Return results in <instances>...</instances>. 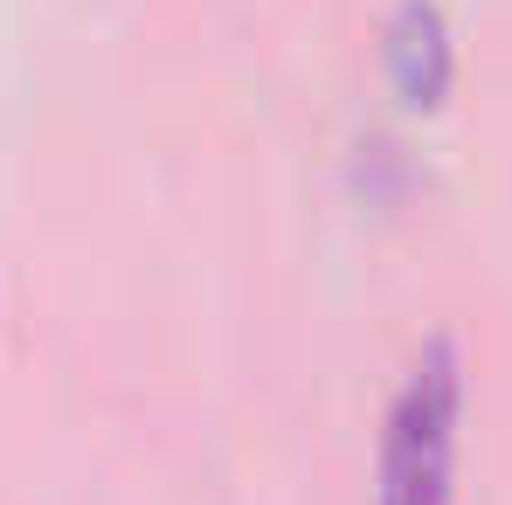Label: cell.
I'll use <instances>...</instances> for the list:
<instances>
[{
	"instance_id": "6da1fadb",
	"label": "cell",
	"mask_w": 512,
	"mask_h": 505,
	"mask_svg": "<svg viewBox=\"0 0 512 505\" xmlns=\"http://www.w3.org/2000/svg\"><path fill=\"white\" fill-rule=\"evenodd\" d=\"M457 443H464V353L436 333L402 367L381 450H374V505H450L457 499Z\"/></svg>"
},
{
	"instance_id": "7a4b0ae2",
	"label": "cell",
	"mask_w": 512,
	"mask_h": 505,
	"mask_svg": "<svg viewBox=\"0 0 512 505\" xmlns=\"http://www.w3.org/2000/svg\"><path fill=\"white\" fill-rule=\"evenodd\" d=\"M381 63L388 84L402 90V104H443V90L457 77V42L436 0H395L381 21Z\"/></svg>"
}]
</instances>
